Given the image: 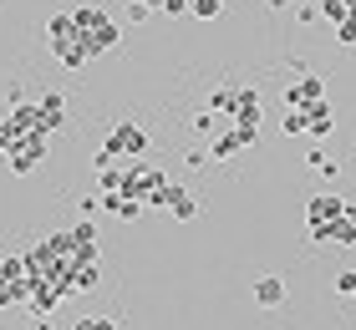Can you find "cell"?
Here are the masks:
<instances>
[{
    "instance_id": "obj_1",
    "label": "cell",
    "mask_w": 356,
    "mask_h": 330,
    "mask_svg": "<svg viewBox=\"0 0 356 330\" xmlns=\"http://www.w3.org/2000/svg\"><path fill=\"white\" fill-rule=\"evenodd\" d=\"M72 15H76V31H82V46H87V56H92V61L122 46V26L112 21L102 6H76Z\"/></svg>"
},
{
    "instance_id": "obj_2",
    "label": "cell",
    "mask_w": 356,
    "mask_h": 330,
    "mask_svg": "<svg viewBox=\"0 0 356 330\" xmlns=\"http://www.w3.org/2000/svg\"><path fill=\"white\" fill-rule=\"evenodd\" d=\"M46 51H51L61 66H72V72H82V66L92 61L87 46H82V31H76V15H72V10H61V15L46 21Z\"/></svg>"
},
{
    "instance_id": "obj_3",
    "label": "cell",
    "mask_w": 356,
    "mask_h": 330,
    "mask_svg": "<svg viewBox=\"0 0 356 330\" xmlns=\"http://www.w3.org/2000/svg\"><path fill=\"white\" fill-rule=\"evenodd\" d=\"M168 178L153 168V163H143V158H133L127 163V173H122V188L118 193H133V198H143L148 208H168Z\"/></svg>"
},
{
    "instance_id": "obj_4",
    "label": "cell",
    "mask_w": 356,
    "mask_h": 330,
    "mask_svg": "<svg viewBox=\"0 0 356 330\" xmlns=\"http://www.w3.org/2000/svg\"><path fill=\"white\" fill-rule=\"evenodd\" d=\"M46 158H51V132H31L26 142H15L10 153H6V168L15 178H26V173H36Z\"/></svg>"
},
{
    "instance_id": "obj_5",
    "label": "cell",
    "mask_w": 356,
    "mask_h": 330,
    "mask_svg": "<svg viewBox=\"0 0 356 330\" xmlns=\"http://www.w3.org/2000/svg\"><path fill=\"white\" fill-rule=\"evenodd\" d=\"M102 147H112V158H122V163H133V158H143L148 153V132H143L133 117H118L107 127V142Z\"/></svg>"
},
{
    "instance_id": "obj_6",
    "label": "cell",
    "mask_w": 356,
    "mask_h": 330,
    "mask_svg": "<svg viewBox=\"0 0 356 330\" xmlns=\"http://www.w3.org/2000/svg\"><path fill=\"white\" fill-rule=\"evenodd\" d=\"M311 239L331 244V249H351V244H356V208L341 213V219H331V224H311Z\"/></svg>"
},
{
    "instance_id": "obj_7",
    "label": "cell",
    "mask_w": 356,
    "mask_h": 330,
    "mask_svg": "<svg viewBox=\"0 0 356 330\" xmlns=\"http://www.w3.org/2000/svg\"><path fill=\"white\" fill-rule=\"evenodd\" d=\"M260 112H265L260 92L245 87V81H234V97H229V122H239V127H260Z\"/></svg>"
},
{
    "instance_id": "obj_8",
    "label": "cell",
    "mask_w": 356,
    "mask_h": 330,
    "mask_svg": "<svg viewBox=\"0 0 356 330\" xmlns=\"http://www.w3.org/2000/svg\"><path fill=\"white\" fill-rule=\"evenodd\" d=\"M321 97H326V76L305 72V76H296L285 87V107H311V102H321Z\"/></svg>"
},
{
    "instance_id": "obj_9",
    "label": "cell",
    "mask_w": 356,
    "mask_h": 330,
    "mask_svg": "<svg viewBox=\"0 0 356 330\" xmlns=\"http://www.w3.org/2000/svg\"><path fill=\"white\" fill-rule=\"evenodd\" d=\"M341 213H351L346 198H336V193H316L311 204H305V224H331V219H341Z\"/></svg>"
},
{
    "instance_id": "obj_10",
    "label": "cell",
    "mask_w": 356,
    "mask_h": 330,
    "mask_svg": "<svg viewBox=\"0 0 356 330\" xmlns=\"http://www.w3.org/2000/svg\"><path fill=\"white\" fill-rule=\"evenodd\" d=\"M250 295H254V305H260V310H280L285 305V279L280 274H260L250 285Z\"/></svg>"
},
{
    "instance_id": "obj_11",
    "label": "cell",
    "mask_w": 356,
    "mask_h": 330,
    "mask_svg": "<svg viewBox=\"0 0 356 330\" xmlns=\"http://www.w3.org/2000/svg\"><path fill=\"white\" fill-rule=\"evenodd\" d=\"M36 117H41V127H46V132H56L61 122H67V102H61V92L36 97Z\"/></svg>"
},
{
    "instance_id": "obj_12",
    "label": "cell",
    "mask_w": 356,
    "mask_h": 330,
    "mask_svg": "<svg viewBox=\"0 0 356 330\" xmlns=\"http://www.w3.org/2000/svg\"><path fill=\"white\" fill-rule=\"evenodd\" d=\"M168 213H173V219H178V224H188V219H199V198H193L188 188H178V183H173V188H168Z\"/></svg>"
},
{
    "instance_id": "obj_13",
    "label": "cell",
    "mask_w": 356,
    "mask_h": 330,
    "mask_svg": "<svg viewBox=\"0 0 356 330\" xmlns=\"http://www.w3.org/2000/svg\"><path fill=\"white\" fill-rule=\"evenodd\" d=\"M305 117H311V127H305V132H311V138H326V132L336 127V112H331V102H326V97L305 107Z\"/></svg>"
},
{
    "instance_id": "obj_14",
    "label": "cell",
    "mask_w": 356,
    "mask_h": 330,
    "mask_svg": "<svg viewBox=\"0 0 356 330\" xmlns=\"http://www.w3.org/2000/svg\"><path fill=\"white\" fill-rule=\"evenodd\" d=\"M102 285V270H97V259H82L72 270V295H87V290H97Z\"/></svg>"
},
{
    "instance_id": "obj_15",
    "label": "cell",
    "mask_w": 356,
    "mask_h": 330,
    "mask_svg": "<svg viewBox=\"0 0 356 330\" xmlns=\"http://www.w3.org/2000/svg\"><path fill=\"white\" fill-rule=\"evenodd\" d=\"M321 21H331V31L351 21V0H321Z\"/></svg>"
},
{
    "instance_id": "obj_16",
    "label": "cell",
    "mask_w": 356,
    "mask_h": 330,
    "mask_svg": "<svg viewBox=\"0 0 356 330\" xmlns=\"http://www.w3.org/2000/svg\"><path fill=\"white\" fill-rule=\"evenodd\" d=\"M122 163H107V168H97V188H102V193H118L122 188Z\"/></svg>"
},
{
    "instance_id": "obj_17",
    "label": "cell",
    "mask_w": 356,
    "mask_h": 330,
    "mask_svg": "<svg viewBox=\"0 0 356 330\" xmlns=\"http://www.w3.org/2000/svg\"><path fill=\"white\" fill-rule=\"evenodd\" d=\"M311 127V117H305V107H285V138H296V132Z\"/></svg>"
},
{
    "instance_id": "obj_18",
    "label": "cell",
    "mask_w": 356,
    "mask_h": 330,
    "mask_svg": "<svg viewBox=\"0 0 356 330\" xmlns=\"http://www.w3.org/2000/svg\"><path fill=\"white\" fill-rule=\"evenodd\" d=\"M224 10V0H188V15H199V21H214Z\"/></svg>"
},
{
    "instance_id": "obj_19",
    "label": "cell",
    "mask_w": 356,
    "mask_h": 330,
    "mask_svg": "<svg viewBox=\"0 0 356 330\" xmlns=\"http://www.w3.org/2000/svg\"><path fill=\"white\" fill-rule=\"evenodd\" d=\"M331 285H336V295H351V300H356V270H341Z\"/></svg>"
},
{
    "instance_id": "obj_20",
    "label": "cell",
    "mask_w": 356,
    "mask_h": 330,
    "mask_svg": "<svg viewBox=\"0 0 356 330\" xmlns=\"http://www.w3.org/2000/svg\"><path fill=\"white\" fill-rule=\"evenodd\" d=\"M331 36H336V41H341V46H356V15H351V21H341V26H336V31H331Z\"/></svg>"
},
{
    "instance_id": "obj_21",
    "label": "cell",
    "mask_w": 356,
    "mask_h": 330,
    "mask_svg": "<svg viewBox=\"0 0 356 330\" xmlns=\"http://www.w3.org/2000/svg\"><path fill=\"white\" fill-rule=\"evenodd\" d=\"M311 168H316V173H336V158H331V153H321V147H316V153H311Z\"/></svg>"
},
{
    "instance_id": "obj_22",
    "label": "cell",
    "mask_w": 356,
    "mask_h": 330,
    "mask_svg": "<svg viewBox=\"0 0 356 330\" xmlns=\"http://www.w3.org/2000/svg\"><path fill=\"white\" fill-rule=\"evenodd\" d=\"M148 15H153L148 0H133V6H127V21H148Z\"/></svg>"
},
{
    "instance_id": "obj_23",
    "label": "cell",
    "mask_w": 356,
    "mask_h": 330,
    "mask_svg": "<svg viewBox=\"0 0 356 330\" xmlns=\"http://www.w3.org/2000/svg\"><path fill=\"white\" fill-rule=\"evenodd\" d=\"M316 15H321V0H316V6H296V21H300V26H311Z\"/></svg>"
},
{
    "instance_id": "obj_24",
    "label": "cell",
    "mask_w": 356,
    "mask_h": 330,
    "mask_svg": "<svg viewBox=\"0 0 356 330\" xmlns=\"http://www.w3.org/2000/svg\"><path fill=\"white\" fill-rule=\"evenodd\" d=\"M97 208H102V193H87V198H82V213H87V219H92V213H97Z\"/></svg>"
},
{
    "instance_id": "obj_25",
    "label": "cell",
    "mask_w": 356,
    "mask_h": 330,
    "mask_svg": "<svg viewBox=\"0 0 356 330\" xmlns=\"http://www.w3.org/2000/svg\"><path fill=\"white\" fill-rule=\"evenodd\" d=\"M163 10H168V15H184V10H188V0H163Z\"/></svg>"
},
{
    "instance_id": "obj_26",
    "label": "cell",
    "mask_w": 356,
    "mask_h": 330,
    "mask_svg": "<svg viewBox=\"0 0 356 330\" xmlns=\"http://www.w3.org/2000/svg\"><path fill=\"white\" fill-rule=\"evenodd\" d=\"M265 6H270V10H285V6H296V0H265Z\"/></svg>"
},
{
    "instance_id": "obj_27",
    "label": "cell",
    "mask_w": 356,
    "mask_h": 330,
    "mask_svg": "<svg viewBox=\"0 0 356 330\" xmlns=\"http://www.w3.org/2000/svg\"><path fill=\"white\" fill-rule=\"evenodd\" d=\"M148 6H153V10H163V0H148Z\"/></svg>"
}]
</instances>
